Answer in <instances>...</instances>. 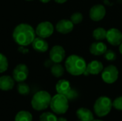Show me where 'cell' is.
Returning a JSON list of instances; mask_svg holds the SVG:
<instances>
[{"instance_id":"obj_1","label":"cell","mask_w":122,"mask_h":121,"mask_svg":"<svg viewBox=\"0 0 122 121\" xmlns=\"http://www.w3.org/2000/svg\"><path fill=\"white\" fill-rule=\"evenodd\" d=\"M36 38V32L33 27L28 24L17 25L13 31V39L19 46H26L31 44Z\"/></svg>"},{"instance_id":"obj_2","label":"cell","mask_w":122,"mask_h":121,"mask_svg":"<svg viewBox=\"0 0 122 121\" xmlns=\"http://www.w3.org/2000/svg\"><path fill=\"white\" fill-rule=\"evenodd\" d=\"M87 64L84 58L78 55L69 56L65 61V68L72 76H80L84 73Z\"/></svg>"},{"instance_id":"obj_3","label":"cell","mask_w":122,"mask_h":121,"mask_svg":"<svg viewBox=\"0 0 122 121\" xmlns=\"http://www.w3.org/2000/svg\"><path fill=\"white\" fill-rule=\"evenodd\" d=\"M51 96L46 91H39L36 92L31 98V104L32 108L38 111L46 109L49 106Z\"/></svg>"},{"instance_id":"obj_4","label":"cell","mask_w":122,"mask_h":121,"mask_svg":"<svg viewBox=\"0 0 122 121\" xmlns=\"http://www.w3.org/2000/svg\"><path fill=\"white\" fill-rule=\"evenodd\" d=\"M49 106L54 113L59 115L64 114L69 109V100L64 95L57 93L51 97Z\"/></svg>"},{"instance_id":"obj_5","label":"cell","mask_w":122,"mask_h":121,"mask_svg":"<svg viewBox=\"0 0 122 121\" xmlns=\"http://www.w3.org/2000/svg\"><path fill=\"white\" fill-rule=\"evenodd\" d=\"M112 107V102L109 98L107 96H101L95 101L94 111L97 116L104 117L109 113Z\"/></svg>"},{"instance_id":"obj_6","label":"cell","mask_w":122,"mask_h":121,"mask_svg":"<svg viewBox=\"0 0 122 121\" xmlns=\"http://www.w3.org/2000/svg\"><path fill=\"white\" fill-rule=\"evenodd\" d=\"M118 77H119L118 68L114 65L108 66L102 71V78L105 83L108 84H112L116 82L118 79Z\"/></svg>"},{"instance_id":"obj_7","label":"cell","mask_w":122,"mask_h":121,"mask_svg":"<svg viewBox=\"0 0 122 121\" xmlns=\"http://www.w3.org/2000/svg\"><path fill=\"white\" fill-rule=\"evenodd\" d=\"M54 26L49 21H43L39 23L35 30L36 34L41 38L46 39L52 35L54 33Z\"/></svg>"},{"instance_id":"obj_8","label":"cell","mask_w":122,"mask_h":121,"mask_svg":"<svg viewBox=\"0 0 122 121\" xmlns=\"http://www.w3.org/2000/svg\"><path fill=\"white\" fill-rule=\"evenodd\" d=\"M13 78L18 83L24 82L29 76V68L26 65L20 63L17 65L13 71Z\"/></svg>"},{"instance_id":"obj_9","label":"cell","mask_w":122,"mask_h":121,"mask_svg":"<svg viewBox=\"0 0 122 121\" xmlns=\"http://www.w3.org/2000/svg\"><path fill=\"white\" fill-rule=\"evenodd\" d=\"M106 39L112 46H119L122 42V33L118 29H109L107 31Z\"/></svg>"},{"instance_id":"obj_10","label":"cell","mask_w":122,"mask_h":121,"mask_svg":"<svg viewBox=\"0 0 122 121\" xmlns=\"http://www.w3.org/2000/svg\"><path fill=\"white\" fill-rule=\"evenodd\" d=\"M66 53L64 48L59 45L53 46L49 52V58L53 63H60L64 59Z\"/></svg>"},{"instance_id":"obj_11","label":"cell","mask_w":122,"mask_h":121,"mask_svg":"<svg viewBox=\"0 0 122 121\" xmlns=\"http://www.w3.org/2000/svg\"><path fill=\"white\" fill-rule=\"evenodd\" d=\"M106 15V9L102 4L94 5L89 11V17L92 21H99L104 18Z\"/></svg>"},{"instance_id":"obj_12","label":"cell","mask_w":122,"mask_h":121,"mask_svg":"<svg viewBox=\"0 0 122 121\" xmlns=\"http://www.w3.org/2000/svg\"><path fill=\"white\" fill-rule=\"evenodd\" d=\"M103 69H104V66L102 63L99 61L94 60L91 61L89 63H88L84 75L85 76H88L89 74L97 75L101 72H102Z\"/></svg>"},{"instance_id":"obj_13","label":"cell","mask_w":122,"mask_h":121,"mask_svg":"<svg viewBox=\"0 0 122 121\" xmlns=\"http://www.w3.org/2000/svg\"><path fill=\"white\" fill-rule=\"evenodd\" d=\"M74 29V24L71 20L61 19L57 22L56 29L58 32L62 34H66L72 31Z\"/></svg>"},{"instance_id":"obj_14","label":"cell","mask_w":122,"mask_h":121,"mask_svg":"<svg viewBox=\"0 0 122 121\" xmlns=\"http://www.w3.org/2000/svg\"><path fill=\"white\" fill-rule=\"evenodd\" d=\"M32 48L37 52L44 53L49 48V44L47 41L41 37H36L34 39L33 42L31 43Z\"/></svg>"},{"instance_id":"obj_15","label":"cell","mask_w":122,"mask_h":121,"mask_svg":"<svg viewBox=\"0 0 122 121\" xmlns=\"http://www.w3.org/2000/svg\"><path fill=\"white\" fill-rule=\"evenodd\" d=\"M107 51V45L101 41L94 42L89 47V51L94 56H101L105 53Z\"/></svg>"},{"instance_id":"obj_16","label":"cell","mask_w":122,"mask_h":121,"mask_svg":"<svg viewBox=\"0 0 122 121\" xmlns=\"http://www.w3.org/2000/svg\"><path fill=\"white\" fill-rule=\"evenodd\" d=\"M15 84L14 79L9 76H2L0 77V89L8 91L11 90Z\"/></svg>"},{"instance_id":"obj_17","label":"cell","mask_w":122,"mask_h":121,"mask_svg":"<svg viewBox=\"0 0 122 121\" xmlns=\"http://www.w3.org/2000/svg\"><path fill=\"white\" fill-rule=\"evenodd\" d=\"M76 116L81 121H94V115L92 112L86 108H80L76 111Z\"/></svg>"},{"instance_id":"obj_18","label":"cell","mask_w":122,"mask_h":121,"mask_svg":"<svg viewBox=\"0 0 122 121\" xmlns=\"http://www.w3.org/2000/svg\"><path fill=\"white\" fill-rule=\"evenodd\" d=\"M71 85L69 81L67 80H59L56 85V91L57 93L62 94V95H66L70 90H71Z\"/></svg>"},{"instance_id":"obj_19","label":"cell","mask_w":122,"mask_h":121,"mask_svg":"<svg viewBox=\"0 0 122 121\" xmlns=\"http://www.w3.org/2000/svg\"><path fill=\"white\" fill-rule=\"evenodd\" d=\"M51 73L54 77L59 78L64 75V68L60 63H54V64H52L51 67Z\"/></svg>"},{"instance_id":"obj_20","label":"cell","mask_w":122,"mask_h":121,"mask_svg":"<svg viewBox=\"0 0 122 121\" xmlns=\"http://www.w3.org/2000/svg\"><path fill=\"white\" fill-rule=\"evenodd\" d=\"M32 115L26 111L18 112L14 118V121H32Z\"/></svg>"},{"instance_id":"obj_21","label":"cell","mask_w":122,"mask_h":121,"mask_svg":"<svg viewBox=\"0 0 122 121\" xmlns=\"http://www.w3.org/2000/svg\"><path fill=\"white\" fill-rule=\"evenodd\" d=\"M107 31L104 28L99 27L94 30L93 31V37L97 41H102L106 39L107 36Z\"/></svg>"},{"instance_id":"obj_22","label":"cell","mask_w":122,"mask_h":121,"mask_svg":"<svg viewBox=\"0 0 122 121\" xmlns=\"http://www.w3.org/2000/svg\"><path fill=\"white\" fill-rule=\"evenodd\" d=\"M17 91L19 94L23 96H26L30 92V88L26 83L24 82H21L17 86Z\"/></svg>"},{"instance_id":"obj_23","label":"cell","mask_w":122,"mask_h":121,"mask_svg":"<svg viewBox=\"0 0 122 121\" xmlns=\"http://www.w3.org/2000/svg\"><path fill=\"white\" fill-rule=\"evenodd\" d=\"M39 121H57V117L51 112H45L41 114Z\"/></svg>"},{"instance_id":"obj_24","label":"cell","mask_w":122,"mask_h":121,"mask_svg":"<svg viewBox=\"0 0 122 121\" xmlns=\"http://www.w3.org/2000/svg\"><path fill=\"white\" fill-rule=\"evenodd\" d=\"M9 67V63L7 58L0 53V73L5 72Z\"/></svg>"},{"instance_id":"obj_25","label":"cell","mask_w":122,"mask_h":121,"mask_svg":"<svg viewBox=\"0 0 122 121\" xmlns=\"http://www.w3.org/2000/svg\"><path fill=\"white\" fill-rule=\"evenodd\" d=\"M83 15L81 12H75L71 16L70 20L74 24H79L83 21Z\"/></svg>"},{"instance_id":"obj_26","label":"cell","mask_w":122,"mask_h":121,"mask_svg":"<svg viewBox=\"0 0 122 121\" xmlns=\"http://www.w3.org/2000/svg\"><path fill=\"white\" fill-rule=\"evenodd\" d=\"M104 58L109 61H113L114 60H116L117 58V55L115 53V52L112 50H107L105 53H104Z\"/></svg>"},{"instance_id":"obj_27","label":"cell","mask_w":122,"mask_h":121,"mask_svg":"<svg viewBox=\"0 0 122 121\" xmlns=\"http://www.w3.org/2000/svg\"><path fill=\"white\" fill-rule=\"evenodd\" d=\"M113 107L119 111H122V96L117 98L112 103Z\"/></svg>"},{"instance_id":"obj_28","label":"cell","mask_w":122,"mask_h":121,"mask_svg":"<svg viewBox=\"0 0 122 121\" xmlns=\"http://www.w3.org/2000/svg\"><path fill=\"white\" fill-rule=\"evenodd\" d=\"M65 96L67 98L69 101H72L78 97V93L76 90L71 88V90L65 95Z\"/></svg>"},{"instance_id":"obj_29","label":"cell","mask_w":122,"mask_h":121,"mask_svg":"<svg viewBox=\"0 0 122 121\" xmlns=\"http://www.w3.org/2000/svg\"><path fill=\"white\" fill-rule=\"evenodd\" d=\"M19 52H21L22 53H29V49L26 48L25 46H19Z\"/></svg>"},{"instance_id":"obj_30","label":"cell","mask_w":122,"mask_h":121,"mask_svg":"<svg viewBox=\"0 0 122 121\" xmlns=\"http://www.w3.org/2000/svg\"><path fill=\"white\" fill-rule=\"evenodd\" d=\"M56 3H59V4H63V3H65L67 0H54Z\"/></svg>"},{"instance_id":"obj_31","label":"cell","mask_w":122,"mask_h":121,"mask_svg":"<svg viewBox=\"0 0 122 121\" xmlns=\"http://www.w3.org/2000/svg\"><path fill=\"white\" fill-rule=\"evenodd\" d=\"M57 121H67V119H66L64 117H60V118H57Z\"/></svg>"},{"instance_id":"obj_32","label":"cell","mask_w":122,"mask_h":121,"mask_svg":"<svg viewBox=\"0 0 122 121\" xmlns=\"http://www.w3.org/2000/svg\"><path fill=\"white\" fill-rule=\"evenodd\" d=\"M119 52L121 53V54H122V42L119 45Z\"/></svg>"},{"instance_id":"obj_33","label":"cell","mask_w":122,"mask_h":121,"mask_svg":"<svg viewBox=\"0 0 122 121\" xmlns=\"http://www.w3.org/2000/svg\"><path fill=\"white\" fill-rule=\"evenodd\" d=\"M40 1H41L42 3H48V2H49L51 0H39Z\"/></svg>"},{"instance_id":"obj_34","label":"cell","mask_w":122,"mask_h":121,"mask_svg":"<svg viewBox=\"0 0 122 121\" xmlns=\"http://www.w3.org/2000/svg\"><path fill=\"white\" fill-rule=\"evenodd\" d=\"M101 121V120H94V121Z\"/></svg>"},{"instance_id":"obj_35","label":"cell","mask_w":122,"mask_h":121,"mask_svg":"<svg viewBox=\"0 0 122 121\" xmlns=\"http://www.w3.org/2000/svg\"><path fill=\"white\" fill-rule=\"evenodd\" d=\"M26 1H32V0H26Z\"/></svg>"},{"instance_id":"obj_36","label":"cell","mask_w":122,"mask_h":121,"mask_svg":"<svg viewBox=\"0 0 122 121\" xmlns=\"http://www.w3.org/2000/svg\"></svg>"}]
</instances>
